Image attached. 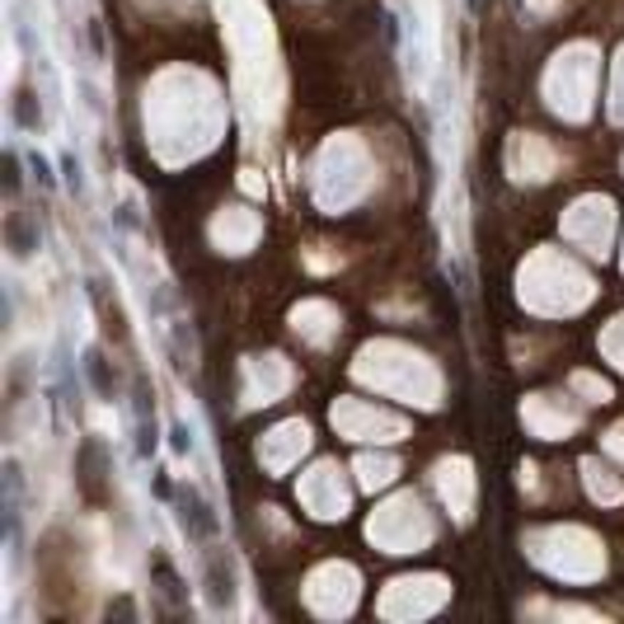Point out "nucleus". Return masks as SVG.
<instances>
[{"mask_svg":"<svg viewBox=\"0 0 624 624\" xmlns=\"http://www.w3.org/2000/svg\"><path fill=\"white\" fill-rule=\"evenodd\" d=\"M28 99H33V94H19L14 113H19V123H24V127H38V113H33V103H28Z\"/></svg>","mask_w":624,"mask_h":624,"instance_id":"obj_4","label":"nucleus"},{"mask_svg":"<svg viewBox=\"0 0 624 624\" xmlns=\"http://www.w3.org/2000/svg\"><path fill=\"white\" fill-rule=\"evenodd\" d=\"M183 526L197 531V535H212L216 531V516L207 511V502L197 498V493H183Z\"/></svg>","mask_w":624,"mask_h":624,"instance_id":"obj_1","label":"nucleus"},{"mask_svg":"<svg viewBox=\"0 0 624 624\" xmlns=\"http://www.w3.org/2000/svg\"><path fill=\"white\" fill-rule=\"evenodd\" d=\"M90 375H94V385H99V395H113V380H108V366H103L99 352H90Z\"/></svg>","mask_w":624,"mask_h":624,"instance_id":"obj_3","label":"nucleus"},{"mask_svg":"<svg viewBox=\"0 0 624 624\" xmlns=\"http://www.w3.org/2000/svg\"><path fill=\"white\" fill-rule=\"evenodd\" d=\"M150 568H155V573H160V582H165V596H174V601H179V596H183V582L174 578V568L165 563V558H155Z\"/></svg>","mask_w":624,"mask_h":624,"instance_id":"obj_2","label":"nucleus"},{"mask_svg":"<svg viewBox=\"0 0 624 624\" xmlns=\"http://www.w3.org/2000/svg\"><path fill=\"white\" fill-rule=\"evenodd\" d=\"M5 179H10V188L19 183V160H14V155H5Z\"/></svg>","mask_w":624,"mask_h":624,"instance_id":"obj_5","label":"nucleus"}]
</instances>
